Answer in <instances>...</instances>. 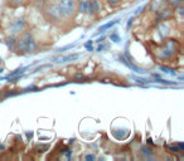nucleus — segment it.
I'll use <instances>...</instances> for the list:
<instances>
[{
  "label": "nucleus",
  "mask_w": 184,
  "mask_h": 161,
  "mask_svg": "<svg viewBox=\"0 0 184 161\" xmlns=\"http://www.w3.org/2000/svg\"><path fill=\"white\" fill-rule=\"evenodd\" d=\"M160 70L164 73H168V74H172V75H175V70L172 69V68H168V67H164V65H162L160 67Z\"/></svg>",
  "instance_id": "obj_11"
},
{
  "label": "nucleus",
  "mask_w": 184,
  "mask_h": 161,
  "mask_svg": "<svg viewBox=\"0 0 184 161\" xmlns=\"http://www.w3.org/2000/svg\"><path fill=\"white\" fill-rule=\"evenodd\" d=\"M77 58H78V54H69V55L58 57V58H54L53 60L57 63H66V62H71V60H76Z\"/></svg>",
  "instance_id": "obj_5"
},
{
  "label": "nucleus",
  "mask_w": 184,
  "mask_h": 161,
  "mask_svg": "<svg viewBox=\"0 0 184 161\" xmlns=\"http://www.w3.org/2000/svg\"><path fill=\"white\" fill-rule=\"evenodd\" d=\"M103 40H105V35H103L102 38H100V39H98L97 42H98V43H102V42H103Z\"/></svg>",
  "instance_id": "obj_22"
},
{
  "label": "nucleus",
  "mask_w": 184,
  "mask_h": 161,
  "mask_svg": "<svg viewBox=\"0 0 184 161\" xmlns=\"http://www.w3.org/2000/svg\"><path fill=\"white\" fill-rule=\"evenodd\" d=\"M88 8H89V1L87 0H79L78 3V12L79 13H88Z\"/></svg>",
  "instance_id": "obj_7"
},
{
  "label": "nucleus",
  "mask_w": 184,
  "mask_h": 161,
  "mask_svg": "<svg viewBox=\"0 0 184 161\" xmlns=\"http://www.w3.org/2000/svg\"><path fill=\"white\" fill-rule=\"evenodd\" d=\"M174 44H175V42H174V40H169L168 43H167V45H165V48H164V52H163V55L165 57V58H168V57L173 55V53L175 52Z\"/></svg>",
  "instance_id": "obj_4"
},
{
  "label": "nucleus",
  "mask_w": 184,
  "mask_h": 161,
  "mask_svg": "<svg viewBox=\"0 0 184 161\" xmlns=\"http://www.w3.org/2000/svg\"><path fill=\"white\" fill-rule=\"evenodd\" d=\"M103 48H105V47H103V45H102V44H101V45H100V47H98V50H102V49H103Z\"/></svg>",
  "instance_id": "obj_23"
},
{
  "label": "nucleus",
  "mask_w": 184,
  "mask_h": 161,
  "mask_svg": "<svg viewBox=\"0 0 184 161\" xmlns=\"http://www.w3.org/2000/svg\"><path fill=\"white\" fill-rule=\"evenodd\" d=\"M58 8L61 9L62 15L71 17L76 10V4H74L73 0H59Z\"/></svg>",
  "instance_id": "obj_2"
},
{
  "label": "nucleus",
  "mask_w": 184,
  "mask_h": 161,
  "mask_svg": "<svg viewBox=\"0 0 184 161\" xmlns=\"http://www.w3.org/2000/svg\"><path fill=\"white\" fill-rule=\"evenodd\" d=\"M86 161H92V160H96V156L95 155H87L86 157H84Z\"/></svg>",
  "instance_id": "obj_19"
},
{
  "label": "nucleus",
  "mask_w": 184,
  "mask_h": 161,
  "mask_svg": "<svg viewBox=\"0 0 184 161\" xmlns=\"http://www.w3.org/2000/svg\"><path fill=\"white\" fill-rule=\"evenodd\" d=\"M117 23H119V20H112V22H110V23H107V24L100 27V28H98V33H102V32H105V30H107V29H110L111 27H114L115 24H117Z\"/></svg>",
  "instance_id": "obj_10"
},
{
  "label": "nucleus",
  "mask_w": 184,
  "mask_h": 161,
  "mask_svg": "<svg viewBox=\"0 0 184 161\" xmlns=\"http://www.w3.org/2000/svg\"><path fill=\"white\" fill-rule=\"evenodd\" d=\"M92 43H93V40H88L87 43L84 44V47H86V49H87V50H89V52H92V50H93V48L91 47V45H92Z\"/></svg>",
  "instance_id": "obj_14"
},
{
  "label": "nucleus",
  "mask_w": 184,
  "mask_h": 161,
  "mask_svg": "<svg viewBox=\"0 0 184 161\" xmlns=\"http://www.w3.org/2000/svg\"><path fill=\"white\" fill-rule=\"evenodd\" d=\"M133 20H134V18H130L129 19V22H127V30H130V28H131V24H133Z\"/></svg>",
  "instance_id": "obj_20"
},
{
  "label": "nucleus",
  "mask_w": 184,
  "mask_h": 161,
  "mask_svg": "<svg viewBox=\"0 0 184 161\" xmlns=\"http://www.w3.org/2000/svg\"><path fill=\"white\" fill-rule=\"evenodd\" d=\"M15 43H17V40H15V38H14L13 35L8 37L6 39H5V44L8 45V48L10 49V50H13V48L15 47Z\"/></svg>",
  "instance_id": "obj_9"
},
{
  "label": "nucleus",
  "mask_w": 184,
  "mask_h": 161,
  "mask_svg": "<svg viewBox=\"0 0 184 161\" xmlns=\"http://www.w3.org/2000/svg\"><path fill=\"white\" fill-rule=\"evenodd\" d=\"M9 4H12L14 6H18V5H22L23 3H25L27 0H8Z\"/></svg>",
  "instance_id": "obj_12"
},
{
  "label": "nucleus",
  "mask_w": 184,
  "mask_h": 161,
  "mask_svg": "<svg viewBox=\"0 0 184 161\" xmlns=\"http://www.w3.org/2000/svg\"><path fill=\"white\" fill-rule=\"evenodd\" d=\"M134 79L136 80V82H139V83H149V80L148 79H143V78H138V77H134Z\"/></svg>",
  "instance_id": "obj_17"
},
{
  "label": "nucleus",
  "mask_w": 184,
  "mask_h": 161,
  "mask_svg": "<svg viewBox=\"0 0 184 161\" xmlns=\"http://www.w3.org/2000/svg\"><path fill=\"white\" fill-rule=\"evenodd\" d=\"M168 149H169V150H172L173 152H180V151H182L178 147V146H168Z\"/></svg>",
  "instance_id": "obj_15"
},
{
  "label": "nucleus",
  "mask_w": 184,
  "mask_h": 161,
  "mask_svg": "<svg viewBox=\"0 0 184 161\" xmlns=\"http://www.w3.org/2000/svg\"><path fill=\"white\" fill-rule=\"evenodd\" d=\"M24 25H25V22L24 19H18V20H15L12 24V27L9 28V30H10L12 33H18L24 29Z\"/></svg>",
  "instance_id": "obj_3"
},
{
  "label": "nucleus",
  "mask_w": 184,
  "mask_h": 161,
  "mask_svg": "<svg viewBox=\"0 0 184 161\" xmlns=\"http://www.w3.org/2000/svg\"><path fill=\"white\" fill-rule=\"evenodd\" d=\"M182 1H183V0H175V1H172V4L174 6H177V5H180Z\"/></svg>",
  "instance_id": "obj_21"
},
{
  "label": "nucleus",
  "mask_w": 184,
  "mask_h": 161,
  "mask_svg": "<svg viewBox=\"0 0 184 161\" xmlns=\"http://www.w3.org/2000/svg\"><path fill=\"white\" fill-rule=\"evenodd\" d=\"M110 38H111V40L112 42H115V43H120V37H119V34H117V33L116 32H114V33H112V34L110 35Z\"/></svg>",
  "instance_id": "obj_13"
},
{
  "label": "nucleus",
  "mask_w": 184,
  "mask_h": 161,
  "mask_svg": "<svg viewBox=\"0 0 184 161\" xmlns=\"http://www.w3.org/2000/svg\"><path fill=\"white\" fill-rule=\"evenodd\" d=\"M141 152L145 154V155H152V154H153L152 151H150L149 149H146V147H141Z\"/></svg>",
  "instance_id": "obj_18"
},
{
  "label": "nucleus",
  "mask_w": 184,
  "mask_h": 161,
  "mask_svg": "<svg viewBox=\"0 0 184 161\" xmlns=\"http://www.w3.org/2000/svg\"><path fill=\"white\" fill-rule=\"evenodd\" d=\"M49 13H51V15L52 17H54L56 19H59L61 17H62V13H61V9L57 6H51L49 8Z\"/></svg>",
  "instance_id": "obj_8"
},
{
  "label": "nucleus",
  "mask_w": 184,
  "mask_h": 161,
  "mask_svg": "<svg viewBox=\"0 0 184 161\" xmlns=\"http://www.w3.org/2000/svg\"><path fill=\"white\" fill-rule=\"evenodd\" d=\"M88 12L91 14H98L100 13V4H98L97 0H92V1L89 3Z\"/></svg>",
  "instance_id": "obj_6"
},
{
  "label": "nucleus",
  "mask_w": 184,
  "mask_h": 161,
  "mask_svg": "<svg viewBox=\"0 0 184 161\" xmlns=\"http://www.w3.org/2000/svg\"><path fill=\"white\" fill-rule=\"evenodd\" d=\"M120 1H121V0H107V3L110 4V5H112V6H115V5H117V4H120Z\"/></svg>",
  "instance_id": "obj_16"
},
{
  "label": "nucleus",
  "mask_w": 184,
  "mask_h": 161,
  "mask_svg": "<svg viewBox=\"0 0 184 161\" xmlns=\"http://www.w3.org/2000/svg\"><path fill=\"white\" fill-rule=\"evenodd\" d=\"M17 48L20 53H32L37 48L35 40L30 33H24L19 37V39L17 40Z\"/></svg>",
  "instance_id": "obj_1"
}]
</instances>
